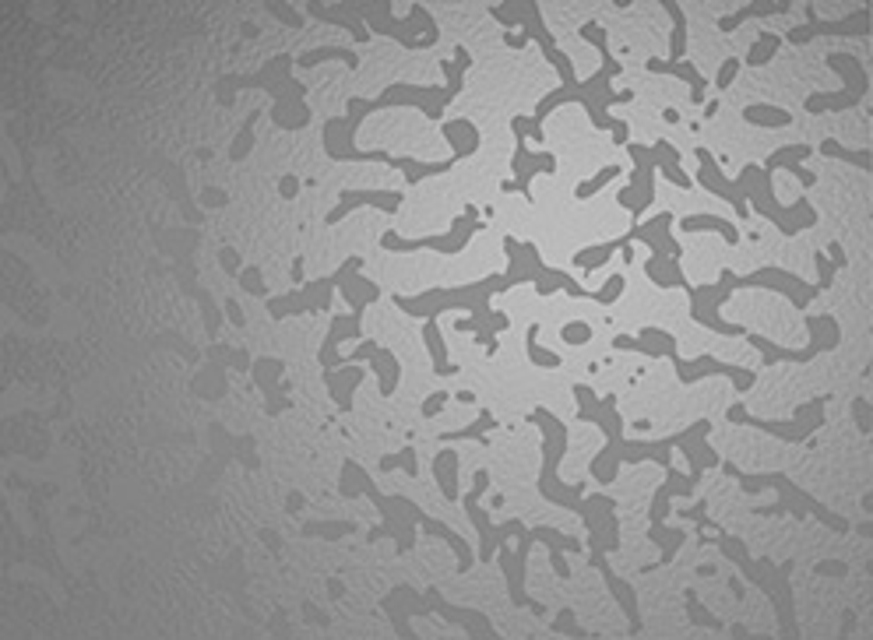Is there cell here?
<instances>
[{
    "instance_id": "7",
    "label": "cell",
    "mask_w": 873,
    "mask_h": 640,
    "mask_svg": "<svg viewBox=\"0 0 873 640\" xmlns=\"http://www.w3.org/2000/svg\"><path fill=\"white\" fill-rule=\"evenodd\" d=\"M627 152L634 159V173H631V184L620 191V204L634 219H641L655 201V162L648 155V145H627Z\"/></svg>"
},
{
    "instance_id": "13",
    "label": "cell",
    "mask_w": 873,
    "mask_h": 640,
    "mask_svg": "<svg viewBox=\"0 0 873 640\" xmlns=\"http://www.w3.org/2000/svg\"><path fill=\"white\" fill-rule=\"evenodd\" d=\"M324 377H327V387H331V398H335V401H338L342 409H349V401H353V391H356V384L363 381V377H366V373L346 362V366H338V373H335V370H327Z\"/></svg>"
},
{
    "instance_id": "14",
    "label": "cell",
    "mask_w": 873,
    "mask_h": 640,
    "mask_svg": "<svg viewBox=\"0 0 873 640\" xmlns=\"http://www.w3.org/2000/svg\"><path fill=\"white\" fill-rule=\"evenodd\" d=\"M444 134L451 141L454 159H469L472 152H479V130L472 127L469 120H448L444 124Z\"/></svg>"
},
{
    "instance_id": "10",
    "label": "cell",
    "mask_w": 873,
    "mask_h": 640,
    "mask_svg": "<svg viewBox=\"0 0 873 640\" xmlns=\"http://www.w3.org/2000/svg\"><path fill=\"white\" fill-rule=\"evenodd\" d=\"M359 359H370L374 362V377H377V384H381V394L388 398V394H394V384H398V373H402V366H398V359L388 353V349H381V345H374V342H359V349L346 362H359Z\"/></svg>"
},
{
    "instance_id": "9",
    "label": "cell",
    "mask_w": 873,
    "mask_h": 640,
    "mask_svg": "<svg viewBox=\"0 0 873 640\" xmlns=\"http://www.w3.org/2000/svg\"><path fill=\"white\" fill-rule=\"evenodd\" d=\"M553 169H556L553 152H532V148H528V137H517L515 159H511L515 180H504V191H525L528 197H532L528 187H532L536 173H553Z\"/></svg>"
},
{
    "instance_id": "19",
    "label": "cell",
    "mask_w": 873,
    "mask_h": 640,
    "mask_svg": "<svg viewBox=\"0 0 873 640\" xmlns=\"http://www.w3.org/2000/svg\"><path fill=\"white\" fill-rule=\"evenodd\" d=\"M744 120L746 124H757V127H785V124H792V117L785 109H772V106H746Z\"/></svg>"
},
{
    "instance_id": "8",
    "label": "cell",
    "mask_w": 873,
    "mask_h": 640,
    "mask_svg": "<svg viewBox=\"0 0 873 640\" xmlns=\"http://www.w3.org/2000/svg\"><path fill=\"white\" fill-rule=\"evenodd\" d=\"M729 422H744V426H754V429H761V433H775L782 440H803V437H810V433L824 422V405H821V401H810V405L800 409V416L792 419V422L750 419L744 412V405H733V409H729Z\"/></svg>"
},
{
    "instance_id": "2",
    "label": "cell",
    "mask_w": 873,
    "mask_h": 640,
    "mask_svg": "<svg viewBox=\"0 0 873 640\" xmlns=\"http://www.w3.org/2000/svg\"><path fill=\"white\" fill-rule=\"evenodd\" d=\"M497 292H508L504 288V275H486L483 282H472V286L430 288V292H420V296H394V306H402L405 314L422 320H437L444 310H465L469 320H454V327L458 331H472L489 353H497V334L511 327L508 314H493L489 310V299Z\"/></svg>"
},
{
    "instance_id": "12",
    "label": "cell",
    "mask_w": 873,
    "mask_h": 640,
    "mask_svg": "<svg viewBox=\"0 0 873 640\" xmlns=\"http://www.w3.org/2000/svg\"><path fill=\"white\" fill-rule=\"evenodd\" d=\"M651 71H659V74H679L687 85H690V102H705V92H708V78L697 71V67L690 64V61H683V64H662V61H651Z\"/></svg>"
},
{
    "instance_id": "16",
    "label": "cell",
    "mask_w": 873,
    "mask_h": 640,
    "mask_svg": "<svg viewBox=\"0 0 873 640\" xmlns=\"http://www.w3.org/2000/svg\"><path fill=\"white\" fill-rule=\"evenodd\" d=\"M592 563L599 567V574L606 577V584H610V591H613L616 598H620V606H623V612H627V619H631V623L638 626V606H634V595H631V588H627V584H623V580H620V577H616L613 570H610V567L603 563V556H592Z\"/></svg>"
},
{
    "instance_id": "17",
    "label": "cell",
    "mask_w": 873,
    "mask_h": 640,
    "mask_svg": "<svg viewBox=\"0 0 873 640\" xmlns=\"http://www.w3.org/2000/svg\"><path fill=\"white\" fill-rule=\"evenodd\" d=\"M433 472H437V482H441L444 496L454 500V496H458V454H454V450H441V454L433 457Z\"/></svg>"
},
{
    "instance_id": "21",
    "label": "cell",
    "mask_w": 873,
    "mask_h": 640,
    "mask_svg": "<svg viewBox=\"0 0 873 640\" xmlns=\"http://www.w3.org/2000/svg\"><path fill=\"white\" fill-rule=\"evenodd\" d=\"M592 324H584V320H571V324H564V331H560V338H564V345H571V349H582V345H588L592 342Z\"/></svg>"
},
{
    "instance_id": "23",
    "label": "cell",
    "mask_w": 873,
    "mask_h": 640,
    "mask_svg": "<svg viewBox=\"0 0 873 640\" xmlns=\"http://www.w3.org/2000/svg\"><path fill=\"white\" fill-rule=\"evenodd\" d=\"M821 155H831V159H845V162H856V165H863V169H870L873 159L867 155V152H849V148H841L839 141H821Z\"/></svg>"
},
{
    "instance_id": "5",
    "label": "cell",
    "mask_w": 873,
    "mask_h": 640,
    "mask_svg": "<svg viewBox=\"0 0 873 640\" xmlns=\"http://www.w3.org/2000/svg\"><path fill=\"white\" fill-rule=\"evenodd\" d=\"M479 229H483V222H479V208H465V212L454 219V225L448 229V232H437V236H416V240H402V236L388 232V236H381V247H384V250H394V254L422 250V247L441 250V254H458V250H465V247L472 243V236H476Z\"/></svg>"
},
{
    "instance_id": "20",
    "label": "cell",
    "mask_w": 873,
    "mask_h": 640,
    "mask_svg": "<svg viewBox=\"0 0 873 640\" xmlns=\"http://www.w3.org/2000/svg\"><path fill=\"white\" fill-rule=\"evenodd\" d=\"M778 35H757L754 39V46H750V53H746V64L750 67H761V64H768L772 61V53L778 50Z\"/></svg>"
},
{
    "instance_id": "3",
    "label": "cell",
    "mask_w": 873,
    "mask_h": 640,
    "mask_svg": "<svg viewBox=\"0 0 873 640\" xmlns=\"http://www.w3.org/2000/svg\"><path fill=\"white\" fill-rule=\"evenodd\" d=\"M673 212H659V215H651L648 222H638L627 236H631V243L638 240V243H645L648 250H651V257H648L645 271L648 278L655 282L659 288H683L687 292V278H683V271H679V243L677 236L669 232L673 229Z\"/></svg>"
},
{
    "instance_id": "27",
    "label": "cell",
    "mask_w": 873,
    "mask_h": 640,
    "mask_svg": "<svg viewBox=\"0 0 873 640\" xmlns=\"http://www.w3.org/2000/svg\"><path fill=\"white\" fill-rule=\"evenodd\" d=\"M736 67H740V64H736V57H729V61L722 64V71H718V89H726V85L736 78Z\"/></svg>"
},
{
    "instance_id": "26",
    "label": "cell",
    "mask_w": 873,
    "mask_h": 640,
    "mask_svg": "<svg viewBox=\"0 0 873 640\" xmlns=\"http://www.w3.org/2000/svg\"><path fill=\"white\" fill-rule=\"evenodd\" d=\"M448 398H451L448 391H441V394H433V398H430V401L422 405V416H437V412L444 409V401H448Z\"/></svg>"
},
{
    "instance_id": "15",
    "label": "cell",
    "mask_w": 873,
    "mask_h": 640,
    "mask_svg": "<svg viewBox=\"0 0 873 640\" xmlns=\"http://www.w3.org/2000/svg\"><path fill=\"white\" fill-rule=\"evenodd\" d=\"M422 342H426V353L433 359V373H437V377H454V366L448 362V349H444V342H441L437 320H426V324H422Z\"/></svg>"
},
{
    "instance_id": "22",
    "label": "cell",
    "mask_w": 873,
    "mask_h": 640,
    "mask_svg": "<svg viewBox=\"0 0 873 640\" xmlns=\"http://www.w3.org/2000/svg\"><path fill=\"white\" fill-rule=\"evenodd\" d=\"M620 173H623L620 165H606V169H599V173H595L592 180H582V184H578V191H574V193H578V197H582V201H584V197H592V193H599V191H603V187H606V184H610L613 176H620Z\"/></svg>"
},
{
    "instance_id": "6",
    "label": "cell",
    "mask_w": 873,
    "mask_h": 640,
    "mask_svg": "<svg viewBox=\"0 0 873 640\" xmlns=\"http://www.w3.org/2000/svg\"><path fill=\"white\" fill-rule=\"evenodd\" d=\"M810 345L807 349H782V345H775V342H768V338H761V334H750V345L761 353V359L772 366V362H807V359H817L821 353H828V349H835L841 338L839 324L831 317H810Z\"/></svg>"
},
{
    "instance_id": "18",
    "label": "cell",
    "mask_w": 873,
    "mask_h": 640,
    "mask_svg": "<svg viewBox=\"0 0 873 640\" xmlns=\"http://www.w3.org/2000/svg\"><path fill=\"white\" fill-rule=\"evenodd\" d=\"M679 229H683V232H701V229H712V232H722L729 243H736V240H740L736 225L726 222V219H718V215H687V219L679 222Z\"/></svg>"
},
{
    "instance_id": "4",
    "label": "cell",
    "mask_w": 873,
    "mask_h": 640,
    "mask_svg": "<svg viewBox=\"0 0 873 640\" xmlns=\"http://www.w3.org/2000/svg\"><path fill=\"white\" fill-rule=\"evenodd\" d=\"M504 250H508L504 288H515V286H521V282H532L539 296H553V292L564 288V292L574 296V299H592V303H595V296H592L582 282H574L567 271H556V268H550V264H543V257H539V250H536L532 243H517V240H511V236H504Z\"/></svg>"
},
{
    "instance_id": "11",
    "label": "cell",
    "mask_w": 873,
    "mask_h": 640,
    "mask_svg": "<svg viewBox=\"0 0 873 640\" xmlns=\"http://www.w3.org/2000/svg\"><path fill=\"white\" fill-rule=\"evenodd\" d=\"M398 193L391 191H342V197H338V208L327 215V222H338L342 215H349L353 208H363V204H370V208H381V212H394L398 208Z\"/></svg>"
},
{
    "instance_id": "25",
    "label": "cell",
    "mask_w": 873,
    "mask_h": 640,
    "mask_svg": "<svg viewBox=\"0 0 873 640\" xmlns=\"http://www.w3.org/2000/svg\"><path fill=\"white\" fill-rule=\"evenodd\" d=\"M321 61H346V64H356V57H353L349 50H335V46H324V50H318V53H307L299 64L314 67V64H321Z\"/></svg>"
},
{
    "instance_id": "1",
    "label": "cell",
    "mask_w": 873,
    "mask_h": 640,
    "mask_svg": "<svg viewBox=\"0 0 873 640\" xmlns=\"http://www.w3.org/2000/svg\"><path fill=\"white\" fill-rule=\"evenodd\" d=\"M697 184L705 187V191H712L715 197H722L726 204H733L740 215H746V212H757V215H764L768 222L775 225L782 236H796V232H803V229H810V225L817 222V212L810 208L807 201H796L792 208H782L775 201V193H772V173L775 169H761V165H744V173L736 176V180H726L722 176V169L715 165L712 152H697Z\"/></svg>"
},
{
    "instance_id": "24",
    "label": "cell",
    "mask_w": 873,
    "mask_h": 640,
    "mask_svg": "<svg viewBox=\"0 0 873 640\" xmlns=\"http://www.w3.org/2000/svg\"><path fill=\"white\" fill-rule=\"evenodd\" d=\"M528 359H532L536 366H543V370H556V366H560V355L546 353V349L536 342V327H528Z\"/></svg>"
}]
</instances>
